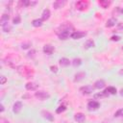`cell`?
Here are the masks:
<instances>
[{
  "instance_id": "1",
  "label": "cell",
  "mask_w": 123,
  "mask_h": 123,
  "mask_svg": "<svg viewBox=\"0 0 123 123\" xmlns=\"http://www.w3.org/2000/svg\"><path fill=\"white\" fill-rule=\"evenodd\" d=\"M18 72L21 74V75H23L25 78H31V76H32V74H33V69L31 68V67H28V66H26V65H22V66H19L18 67Z\"/></svg>"
},
{
  "instance_id": "2",
  "label": "cell",
  "mask_w": 123,
  "mask_h": 123,
  "mask_svg": "<svg viewBox=\"0 0 123 123\" xmlns=\"http://www.w3.org/2000/svg\"><path fill=\"white\" fill-rule=\"evenodd\" d=\"M88 5H89V3H88L87 1L81 0V1L76 2L75 7H76V9L79 10V11H85V10H86V9L88 8Z\"/></svg>"
},
{
  "instance_id": "3",
  "label": "cell",
  "mask_w": 123,
  "mask_h": 123,
  "mask_svg": "<svg viewBox=\"0 0 123 123\" xmlns=\"http://www.w3.org/2000/svg\"><path fill=\"white\" fill-rule=\"evenodd\" d=\"M35 96H36L37 99L41 100V101L50 98V94H49L48 92H46V91H42V90H40V91H37V92L35 93Z\"/></svg>"
},
{
  "instance_id": "4",
  "label": "cell",
  "mask_w": 123,
  "mask_h": 123,
  "mask_svg": "<svg viewBox=\"0 0 123 123\" xmlns=\"http://www.w3.org/2000/svg\"><path fill=\"white\" fill-rule=\"evenodd\" d=\"M100 107V103L95 101V100H90L87 103V110L88 111H96Z\"/></svg>"
},
{
  "instance_id": "5",
  "label": "cell",
  "mask_w": 123,
  "mask_h": 123,
  "mask_svg": "<svg viewBox=\"0 0 123 123\" xmlns=\"http://www.w3.org/2000/svg\"><path fill=\"white\" fill-rule=\"evenodd\" d=\"M86 36V33L82 32V31H75L72 34H70V37L73 38V39H80V38H82Z\"/></svg>"
},
{
  "instance_id": "6",
  "label": "cell",
  "mask_w": 123,
  "mask_h": 123,
  "mask_svg": "<svg viewBox=\"0 0 123 123\" xmlns=\"http://www.w3.org/2000/svg\"><path fill=\"white\" fill-rule=\"evenodd\" d=\"M74 120L78 123H84L86 120V115L82 112H77L74 114Z\"/></svg>"
},
{
  "instance_id": "7",
  "label": "cell",
  "mask_w": 123,
  "mask_h": 123,
  "mask_svg": "<svg viewBox=\"0 0 123 123\" xmlns=\"http://www.w3.org/2000/svg\"><path fill=\"white\" fill-rule=\"evenodd\" d=\"M41 115L43 118H45L46 120H48L50 122L54 121V115L51 112H49L48 111H41Z\"/></svg>"
},
{
  "instance_id": "8",
  "label": "cell",
  "mask_w": 123,
  "mask_h": 123,
  "mask_svg": "<svg viewBox=\"0 0 123 123\" xmlns=\"http://www.w3.org/2000/svg\"><path fill=\"white\" fill-rule=\"evenodd\" d=\"M55 51V48L53 45L51 44H45L43 46V52L46 54V55H52Z\"/></svg>"
},
{
  "instance_id": "9",
  "label": "cell",
  "mask_w": 123,
  "mask_h": 123,
  "mask_svg": "<svg viewBox=\"0 0 123 123\" xmlns=\"http://www.w3.org/2000/svg\"><path fill=\"white\" fill-rule=\"evenodd\" d=\"M22 108H23L22 103H21L20 101H17V102H15V103L13 104V106H12V111H13L14 113H19V112L21 111Z\"/></svg>"
},
{
  "instance_id": "10",
  "label": "cell",
  "mask_w": 123,
  "mask_h": 123,
  "mask_svg": "<svg viewBox=\"0 0 123 123\" xmlns=\"http://www.w3.org/2000/svg\"><path fill=\"white\" fill-rule=\"evenodd\" d=\"M80 91L83 93V94H90L92 91H93V87L92 86H82L80 87Z\"/></svg>"
},
{
  "instance_id": "11",
  "label": "cell",
  "mask_w": 123,
  "mask_h": 123,
  "mask_svg": "<svg viewBox=\"0 0 123 123\" xmlns=\"http://www.w3.org/2000/svg\"><path fill=\"white\" fill-rule=\"evenodd\" d=\"M57 35H58V37H59V38H60L61 40H65V39H67V38L69 37V36H70V34H69V30L62 31V32H60V33L57 34Z\"/></svg>"
},
{
  "instance_id": "12",
  "label": "cell",
  "mask_w": 123,
  "mask_h": 123,
  "mask_svg": "<svg viewBox=\"0 0 123 123\" xmlns=\"http://www.w3.org/2000/svg\"><path fill=\"white\" fill-rule=\"evenodd\" d=\"M65 4H66V0H57L53 3V7H54V9L58 10V9L62 8Z\"/></svg>"
},
{
  "instance_id": "13",
  "label": "cell",
  "mask_w": 123,
  "mask_h": 123,
  "mask_svg": "<svg viewBox=\"0 0 123 123\" xmlns=\"http://www.w3.org/2000/svg\"><path fill=\"white\" fill-rule=\"evenodd\" d=\"M105 86H106V83H105V81L102 80V79H99V80H97V81L94 83V87L97 88V89H101V88H103Z\"/></svg>"
},
{
  "instance_id": "14",
  "label": "cell",
  "mask_w": 123,
  "mask_h": 123,
  "mask_svg": "<svg viewBox=\"0 0 123 123\" xmlns=\"http://www.w3.org/2000/svg\"><path fill=\"white\" fill-rule=\"evenodd\" d=\"M70 61L67 59V58H62V59H60V61H59V64L62 66V67H66V66H68L69 64H70Z\"/></svg>"
},
{
  "instance_id": "15",
  "label": "cell",
  "mask_w": 123,
  "mask_h": 123,
  "mask_svg": "<svg viewBox=\"0 0 123 123\" xmlns=\"http://www.w3.org/2000/svg\"><path fill=\"white\" fill-rule=\"evenodd\" d=\"M85 78H86V73L85 72H78L74 76V82H80Z\"/></svg>"
},
{
  "instance_id": "16",
  "label": "cell",
  "mask_w": 123,
  "mask_h": 123,
  "mask_svg": "<svg viewBox=\"0 0 123 123\" xmlns=\"http://www.w3.org/2000/svg\"><path fill=\"white\" fill-rule=\"evenodd\" d=\"M25 87L27 90H36L38 87V85H37L36 83H33V82H29L26 84Z\"/></svg>"
},
{
  "instance_id": "17",
  "label": "cell",
  "mask_w": 123,
  "mask_h": 123,
  "mask_svg": "<svg viewBox=\"0 0 123 123\" xmlns=\"http://www.w3.org/2000/svg\"><path fill=\"white\" fill-rule=\"evenodd\" d=\"M50 14H51L50 10H49V9H44L43 12H42V14H41V20L43 21V20H47V19H49Z\"/></svg>"
},
{
  "instance_id": "18",
  "label": "cell",
  "mask_w": 123,
  "mask_h": 123,
  "mask_svg": "<svg viewBox=\"0 0 123 123\" xmlns=\"http://www.w3.org/2000/svg\"><path fill=\"white\" fill-rule=\"evenodd\" d=\"M109 96V94L104 90V91H102V92H97V93H95L94 95H93V97H94V99H102V98H106V97H108Z\"/></svg>"
},
{
  "instance_id": "19",
  "label": "cell",
  "mask_w": 123,
  "mask_h": 123,
  "mask_svg": "<svg viewBox=\"0 0 123 123\" xmlns=\"http://www.w3.org/2000/svg\"><path fill=\"white\" fill-rule=\"evenodd\" d=\"M116 22H117V19H116L115 17H111V18H110V19L107 20V22H106V27H108V28L112 27V26L115 25Z\"/></svg>"
},
{
  "instance_id": "20",
  "label": "cell",
  "mask_w": 123,
  "mask_h": 123,
  "mask_svg": "<svg viewBox=\"0 0 123 123\" xmlns=\"http://www.w3.org/2000/svg\"><path fill=\"white\" fill-rule=\"evenodd\" d=\"M94 46H95V43H94V41H93L92 39H87V40L85 42V44H84L85 49H90V48H92V47H94Z\"/></svg>"
},
{
  "instance_id": "21",
  "label": "cell",
  "mask_w": 123,
  "mask_h": 123,
  "mask_svg": "<svg viewBox=\"0 0 123 123\" xmlns=\"http://www.w3.org/2000/svg\"><path fill=\"white\" fill-rule=\"evenodd\" d=\"M9 19H10L9 13H3L2 16H1V19H0V24L3 25V24H5V23H8Z\"/></svg>"
},
{
  "instance_id": "22",
  "label": "cell",
  "mask_w": 123,
  "mask_h": 123,
  "mask_svg": "<svg viewBox=\"0 0 123 123\" xmlns=\"http://www.w3.org/2000/svg\"><path fill=\"white\" fill-rule=\"evenodd\" d=\"M98 4H99L103 9H107V8L111 4V1H108V0H100V1L98 2Z\"/></svg>"
},
{
  "instance_id": "23",
  "label": "cell",
  "mask_w": 123,
  "mask_h": 123,
  "mask_svg": "<svg viewBox=\"0 0 123 123\" xmlns=\"http://www.w3.org/2000/svg\"><path fill=\"white\" fill-rule=\"evenodd\" d=\"M1 26H2V31H3L4 33H9V32H11L12 29V25L9 24V23H5V24H3V25H1Z\"/></svg>"
},
{
  "instance_id": "24",
  "label": "cell",
  "mask_w": 123,
  "mask_h": 123,
  "mask_svg": "<svg viewBox=\"0 0 123 123\" xmlns=\"http://www.w3.org/2000/svg\"><path fill=\"white\" fill-rule=\"evenodd\" d=\"M71 62H72V65L74 67H78L82 64V60L80 58H75V59H73V61Z\"/></svg>"
},
{
  "instance_id": "25",
  "label": "cell",
  "mask_w": 123,
  "mask_h": 123,
  "mask_svg": "<svg viewBox=\"0 0 123 123\" xmlns=\"http://www.w3.org/2000/svg\"><path fill=\"white\" fill-rule=\"evenodd\" d=\"M32 25H33L34 27H40V26H42V20L39 19V18L34 19V20L32 21Z\"/></svg>"
},
{
  "instance_id": "26",
  "label": "cell",
  "mask_w": 123,
  "mask_h": 123,
  "mask_svg": "<svg viewBox=\"0 0 123 123\" xmlns=\"http://www.w3.org/2000/svg\"><path fill=\"white\" fill-rule=\"evenodd\" d=\"M105 91L110 95V94H115L116 93V88L114 86H108V88L105 89Z\"/></svg>"
},
{
  "instance_id": "27",
  "label": "cell",
  "mask_w": 123,
  "mask_h": 123,
  "mask_svg": "<svg viewBox=\"0 0 123 123\" xmlns=\"http://www.w3.org/2000/svg\"><path fill=\"white\" fill-rule=\"evenodd\" d=\"M65 110H66V107H65L64 105H62V106H60V107L56 110V112H57V113H62V112H63Z\"/></svg>"
},
{
  "instance_id": "28",
  "label": "cell",
  "mask_w": 123,
  "mask_h": 123,
  "mask_svg": "<svg viewBox=\"0 0 123 123\" xmlns=\"http://www.w3.org/2000/svg\"><path fill=\"white\" fill-rule=\"evenodd\" d=\"M12 22H13V24H19V23L21 22L20 16H19V15H15V16L13 17V19H12Z\"/></svg>"
},
{
  "instance_id": "29",
  "label": "cell",
  "mask_w": 123,
  "mask_h": 123,
  "mask_svg": "<svg viewBox=\"0 0 123 123\" xmlns=\"http://www.w3.org/2000/svg\"><path fill=\"white\" fill-rule=\"evenodd\" d=\"M114 117H123V109L118 110V111L114 113Z\"/></svg>"
},
{
  "instance_id": "30",
  "label": "cell",
  "mask_w": 123,
  "mask_h": 123,
  "mask_svg": "<svg viewBox=\"0 0 123 123\" xmlns=\"http://www.w3.org/2000/svg\"><path fill=\"white\" fill-rule=\"evenodd\" d=\"M118 13H121V8L120 7H116L113 11H112V14H118Z\"/></svg>"
},
{
  "instance_id": "31",
  "label": "cell",
  "mask_w": 123,
  "mask_h": 123,
  "mask_svg": "<svg viewBox=\"0 0 123 123\" xmlns=\"http://www.w3.org/2000/svg\"><path fill=\"white\" fill-rule=\"evenodd\" d=\"M120 39H121V37L119 36H112L111 37V40H112V41H119Z\"/></svg>"
},
{
  "instance_id": "32",
  "label": "cell",
  "mask_w": 123,
  "mask_h": 123,
  "mask_svg": "<svg viewBox=\"0 0 123 123\" xmlns=\"http://www.w3.org/2000/svg\"><path fill=\"white\" fill-rule=\"evenodd\" d=\"M30 46H31V43H30V42L22 43V44H21V48H22V49H27V48H29Z\"/></svg>"
},
{
  "instance_id": "33",
  "label": "cell",
  "mask_w": 123,
  "mask_h": 123,
  "mask_svg": "<svg viewBox=\"0 0 123 123\" xmlns=\"http://www.w3.org/2000/svg\"><path fill=\"white\" fill-rule=\"evenodd\" d=\"M36 56V50H31L29 53H28V57L29 58H34Z\"/></svg>"
},
{
  "instance_id": "34",
  "label": "cell",
  "mask_w": 123,
  "mask_h": 123,
  "mask_svg": "<svg viewBox=\"0 0 123 123\" xmlns=\"http://www.w3.org/2000/svg\"><path fill=\"white\" fill-rule=\"evenodd\" d=\"M50 70H51L52 72H54V73H57V72L59 71V69H58V67H57L56 65H51V66H50Z\"/></svg>"
},
{
  "instance_id": "35",
  "label": "cell",
  "mask_w": 123,
  "mask_h": 123,
  "mask_svg": "<svg viewBox=\"0 0 123 123\" xmlns=\"http://www.w3.org/2000/svg\"><path fill=\"white\" fill-rule=\"evenodd\" d=\"M6 82H7V78L5 76H1V78H0V84L1 85H4Z\"/></svg>"
},
{
  "instance_id": "36",
  "label": "cell",
  "mask_w": 123,
  "mask_h": 123,
  "mask_svg": "<svg viewBox=\"0 0 123 123\" xmlns=\"http://www.w3.org/2000/svg\"><path fill=\"white\" fill-rule=\"evenodd\" d=\"M117 29L118 30H123V22H120L117 24Z\"/></svg>"
},
{
  "instance_id": "37",
  "label": "cell",
  "mask_w": 123,
  "mask_h": 123,
  "mask_svg": "<svg viewBox=\"0 0 123 123\" xmlns=\"http://www.w3.org/2000/svg\"><path fill=\"white\" fill-rule=\"evenodd\" d=\"M1 123H10V122L7 121L6 119H1Z\"/></svg>"
},
{
  "instance_id": "38",
  "label": "cell",
  "mask_w": 123,
  "mask_h": 123,
  "mask_svg": "<svg viewBox=\"0 0 123 123\" xmlns=\"http://www.w3.org/2000/svg\"><path fill=\"white\" fill-rule=\"evenodd\" d=\"M0 111H1V112L4 111V106H3V104H1V110Z\"/></svg>"
},
{
  "instance_id": "39",
  "label": "cell",
  "mask_w": 123,
  "mask_h": 123,
  "mask_svg": "<svg viewBox=\"0 0 123 123\" xmlns=\"http://www.w3.org/2000/svg\"><path fill=\"white\" fill-rule=\"evenodd\" d=\"M119 93H120V95H121V96L123 97V88H122V89L120 90V92H119Z\"/></svg>"
},
{
  "instance_id": "40",
  "label": "cell",
  "mask_w": 123,
  "mask_h": 123,
  "mask_svg": "<svg viewBox=\"0 0 123 123\" xmlns=\"http://www.w3.org/2000/svg\"><path fill=\"white\" fill-rule=\"evenodd\" d=\"M119 74H120V75H123V69H121V70L119 71Z\"/></svg>"
},
{
  "instance_id": "41",
  "label": "cell",
  "mask_w": 123,
  "mask_h": 123,
  "mask_svg": "<svg viewBox=\"0 0 123 123\" xmlns=\"http://www.w3.org/2000/svg\"><path fill=\"white\" fill-rule=\"evenodd\" d=\"M121 13H123V8H121Z\"/></svg>"
},
{
  "instance_id": "42",
  "label": "cell",
  "mask_w": 123,
  "mask_h": 123,
  "mask_svg": "<svg viewBox=\"0 0 123 123\" xmlns=\"http://www.w3.org/2000/svg\"><path fill=\"white\" fill-rule=\"evenodd\" d=\"M122 50H123V46H122Z\"/></svg>"
},
{
  "instance_id": "43",
  "label": "cell",
  "mask_w": 123,
  "mask_h": 123,
  "mask_svg": "<svg viewBox=\"0 0 123 123\" xmlns=\"http://www.w3.org/2000/svg\"><path fill=\"white\" fill-rule=\"evenodd\" d=\"M103 123H105V122H103Z\"/></svg>"
}]
</instances>
